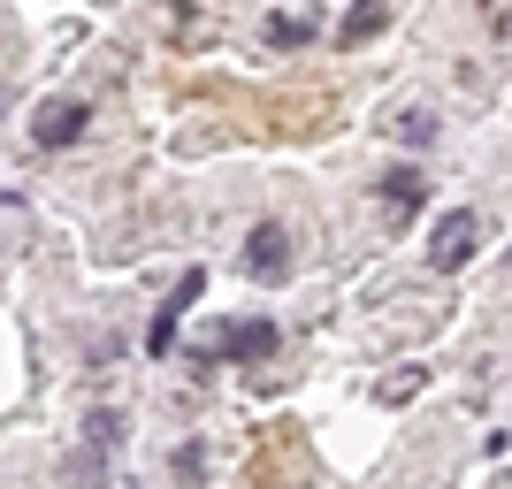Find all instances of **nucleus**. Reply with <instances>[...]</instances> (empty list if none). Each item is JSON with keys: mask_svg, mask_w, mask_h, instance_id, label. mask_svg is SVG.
<instances>
[{"mask_svg": "<svg viewBox=\"0 0 512 489\" xmlns=\"http://www.w3.org/2000/svg\"><path fill=\"white\" fill-rule=\"evenodd\" d=\"M199 283H207V276H199V268H192V276H184V283H176V291H169V306L153 314V329H146V352H153V360H161V352H169V344H176V321H184V306H192V298H199Z\"/></svg>", "mask_w": 512, "mask_h": 489, "instance_id": "obj_4", "label": "nucleus"}, {"mask_svg": "<svg viewBox=\"0 0 512 489\" xmlns=\"http://www.w3.org/2000/svg\"><path fill=\"white\" fill-rule=\"evenodd\" d=\"M406 146H436V115H428V107H406Z\"/></svg>", "mask_w": 512, "mask_h": 489, "instance_id": "obj_9", "label": "nucleus"}, {"mask_svg": "<svg viewBox=\"0 0 512 489\" xmlns=\"http://www.w3.org/2000/svg\"><path fill=\"white\" fill-rule=\"evenodd\" d=\"M474 237H482V222H474L467 207H451L444 222H436V245H428V268H444V276H451V268H467V260H474Z\"/></svg>", "mask_w": 512, "mask_h": 489, "instance_id": "obj_1", "label": "nucleus"}, {"mask_svg": "<svg viewBox=\"0 0 512 489\" xmlns=\"http://www.w3.org/2000/svg\"><path fill=\"white\" fill-rule=\"evenodd\" d=\"M383 23H390V0H360V8L344 16V31H337V39H344V46H367L375 31H383Z\"/></svg>", "mask_w": 512, "mask_h": 489, "instance_id": "obj_7", "label": "nucleus"}, {"mask_svg": "<svg viewBox=\"0 0 512 489\" xmlns=\"http://www.w3.org/2000/svg\"><path fill=\"white\" fill-rule=\"evenodd\" d=\"M306 39H314L306 16H268V46H306Z\"/></svg>", "mask_w": 512, "mask_h": 489, "instance_id": "obj_8", "label": "nucleus"}, {"mask_svg": "<svg viewBox=\"0 0 512 489\" xmlns=\"http://www.w3.org/2000/svg\"><path fill=\"white\" fill-rule=\"evenodd\" d=\"M214 344H222V360H268L276 352V321H230Z\"/></svg>", "mask_w": 512, "mask_h": 489, "instance_id": "obj_5", "label": "nucleus"}, {"mask_svg": "<svg viewBox=\"0 0 512 489\" xmlns=\"http://www.w3.org/2000/svg\"><path fill=\"white\" fill-rule=\"evenodd\" d=\"M199 467H207V451H199V444L176 451V474H184V482H199Z\"/></svg>", "mask_w": 512, "mask_h": 489, "instance_id": "obj_10", "label": "nucleus"}, {"mask_svg": "<svg viewBox=\"0 0 512 489\" xmlns=\"http://www.w3.org/2000/svg\"><path fill=\"white\" fill-rule=\"evenodd\" d=\"M245 276H260V283L291 276V237H283L276 222H260V230H253V245H245Z\"/></svg>", "mask_w": 512, "mask_h": 489, "instance_id": "obj_3", "label": "nucleus"}, {"mask_svg": "<svg viewBox=\"0 0 512 489\" xmlns=\"http://www.w3.org/2000/svg\"><path fill=\"white\" fill-rule=\"evenodd\" d=\"M383 199H390V214L406 222V214L428 199V176H421V169H390V176H383Z\"/></svg>", "mask_w": 512, "mask_h": 489, "instance_id": "obj_6", "label": "nucleus"}, {"mask_svg": "<svg viewBox=\"0 0 512 489\" xmlns=\"http://www.w3.org/2000/svg\"><path fill=\"white\" fill-rule=\"evenodd\" d=\"M85 123H92L85 100H54V107H39V115H31V138H39L46 153H62V146H77V138H85Z\"/></svg>", "mask_w": 512, "mask_h": 489, "instance_id": "obj_2", "label": "nucleus"}]
</instances>
